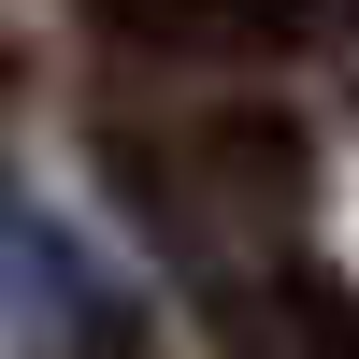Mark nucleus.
I'll return each instance as SVG.
<instances>
[{
    "label": "nucleus",
    "instance_id": "nucleus-1",
    "mask_svg": "<svg viewBox=\"0 0 359 359\" xmlns=\"http://www.w3.org/2000/svg\"><path fill=\"white\" fill-rule=\"evenodd\" d=\"M201 172H216L230 201H259V216H287V201H302V130H287V115H216V130H201Z\"/></svg>",
    "mask_w": 359,
    "mask_h": 359
},
{
    "label": "nucleus",
    "instance_id": "nucleus-2",
    "mask_svg": "<svg viewBox=\"0 0 359 359\" xmlns=\"http://www.w3.org/2000/svg\"><path fill=\"white\" fill-rule=\"evenodd\" d=\"M287 331H302V359H359V302H345V287H287Z\"/></svg>",
    "mask_w": 359,
    "mask_h": 359
}]
</instances>
